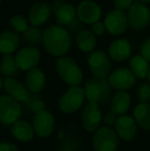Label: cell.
<instances>
[{"label":"cell","mask_w":150,"mask_h":151,"mask_svg":"<svg viewBox=\"0 0 150 151\" xmlns=\"http://www.w3.org/2000/svg\"><path fill=\"white\" fill-rule=\"evenodd\" d=\"M42 43L45 50L54 57H63L69 52L72 44L70 33L62 26H50L43 32Z\"/></svg>","instance_id":"1"},{"label":"cell","mask_w":150,"mask_h":151,"mask_svg":"<svg viewBox=\"0 0 150 151\" xmlns=\"http://www.w3.org/2000/svg\"><path fill=\"white\" fill-rule=\"evenodd\" d=\"M85 99L88 102H94L97 104H105L110 101L112 98V86H110L108 79L93 77L86 81L84 86Z\"/></svg>","instance_id":"2"},{"label":"cell","mask_w":150,"mask_h":151,"mask_svg":"<svg viewBox=\"0 0 150 151\" xmlns=\"http://www.w3.org/2000/svg\"><path fill=\"white\" fill-rule=\"evenodd\" d=\"M56 70L61 79L69 86H79L83 79L81 68L73 59L69 57L63 56L57 59Z\"/></svg>","instance_id":"3"},{"label":"cell","mask_w":150,"mask_h":151,"mask_svg":"<svg viewBox=\"0 0 150 151\" xmlns=\"http://www.w3.org/2000/svg\"><path fill=\"white\" fill-rule=\"evenodd\" d=\"M85 100L84 90L79 86H70L59 100V109L64 114H72L82 107Z\"/></svg>","instance_id":"4"},{"label":"cell","mask_w":150,"mask_h":151,"mask_svg":"<svg viewBox=\"0 0 150 151\" xmlns=\"http://www.w3.org/2000/svg\"><path fill=\"white\" fill-rule=\"evenodd\" d=\"M93 146L95 151H116L119 146V138L112 127L104 125L95 132Z\"/></svg>","instance_id":"5"},{"label":"cell","mask_w":150,"mask_h":151,"mask_svg":"<svg viewBox=\"0 0 150 151\" xmlns=\"http://www.w3.org/2000/svg\"><path fill=\"white\" fill-rule=\"evenodd\" d=\"M22 104L7 95L0 96V122L11 127L21 119Z\"/></svg>","instance_id":"6"},{"label":"cell","mask_w":150,"mask_h":151,"mask_svg":"<svg viewBox=\"0 0 150 151\" xmlns=\"http://www.w3.org/2000/svg\"><path fill=\"white\" fill-rule=\"evenodd\" d=\"M88 65L94 77L96 78L107 79L111 73L110 58L102 50L92 52L88 59Z\"/></svg>","instance_id":"7"},{"label":"cell","mask_w":150,"mask_h":151,"mask_svg":"<svg viewBox=\"0 0 150 151\" xmlns=\"http://www.w3.org/2000/svg\"><path fill=\"white\" fill-rule=\"evenodd\" d=\"M103 120L102 109L100 105L94 102H88L81 112V123L85 131L95 133L101 127Z\"/></svg>","instance_id":"8"},{"label":"cell","mask_w":150,"mask_h":151,"mask_svg":"<svg viewBox=\"0 0 150 151\" xmlns=\"http://www.w3.org/2000/svg\"><path fill=\"white\" fill-rule=\"evenodd\" d=\"M128 26L134 30H142L148 26L150 22V10L145 4L135 2L128 10Z\"/></svg>","instance_id":"9"},{"label":"cell","mask_w":150,"mask_h":151,"mask_svg":"<svg viewBox=\"0 0 150 151\" xmlns=\"http://www.w3.org/2000/svg\"><path fill=\"white\" fill-rule=\"evenodd\" d=\"M56 125L54 114L48 110H43L39 113L34 114L32 120V127L35 135L40 138H47L52 134Z\"/></svg>","instance_id":"10"},{"label":"cell","mask_w":150,"mask_h":151,"mask_svg":"<svg viewBox=\"0 0 150 151\" xmlns=\"http://www.w3.org/2000/svg\"><path fill=\"white\" fill-rule=\"evenodd\" d=\"M76 14L79 22L83 24L93 25L100 21L102 16V9L100 5L92 0L80 2L76 8Z\"/></svg>","instance_id":"11"},{"label":"cell","mask_w":150,"mask_h":151,"mask_svg":"<svg viewBox=\"0 0 150 151\" xmlns=\"http://www.w3.org/2000/svg\"><path fill=\"white\" fill-rule=\"evenodd\" d=\"M3 90L6 95L21 104H28L32 97L27 86L16 78H4Z\"/></svg>","instance_id":"12"},{"label":"cell","mask_w":150,"mask_h":151,"mask_svg":"<svg viewBox=\"0 0 150 151\" xmlns=\"http://www.w3.org/2000/svg\"><path fill=\"white\" fill-rule=\"evenodd\" d=\"M108 81L112 88L118 91H128L133 88L136 82V76L130 69L118 68L111 72L108 77Z\"/></svg>","instance_id":"13"},{"label":"cell","mask_w":150,"mask_h":151,"mask_svg":"<svg viewBox=\"0 0 150 151\" xmlns=\"http://www.w3.org/2000/svg\"><path fill=\"white\" fill-rule=\"evenodd\" d=\"M104 24L106 30L111 35H120L124 33L128 27V17L121 10L113 9L107 14Z\"/></svg>","instance_id":"14"},{"label":"cell","mask_w":150,"mask_h":151,"mask_svg":"<svg viewBox=\"0 0 150 151\" xmlns=\"http://www.w3.org/2000/svg\"><path fill=\"white\" fill-rule=\"evenodd\" d=\"M17 66L22 71H30L31 69L36 68L40 62V52L36 47L28 46L19 50L16 55Z\"/></svg>","instance_id":"15"},{"label":"cell","mask_w":150,"mask_h":151,"mask_svg":"<svg viewBox=\"0 0 150 151\" xmlns=\"http://www.w3.org/2000/svg\"><path fill=\"white\" fill-rule=\"evenodd\" d=\"M114 131L116 132L119 139L128 142L135 138L137 131H138V125L134 117L124 114V115L118 116L115 125H114Z\"/></svg>","instance_id":"16"},{"label":"cell","mask_w":150,"mask_h":151,"mask_svg":"<svg viewBox=\"0 0 150 151\" xmlns=\"http://www.w3.org/2000/svg\"><path fill=\"white\" fill-rule=\"evenodd\" d=\"M50 17V8L45 2H37L30 7L28 12V21L31 26L38 27L47 22Z\"/></svg>","instance_id":"17"},{"label":"cell","mask_w":150,"mask_h":151,"mask_svg":"<svg viewBox=\"0 0 150 151\" xmlns=\"http://www.w3.org/2000/svg\"><path fill=\"white\" fill-rule=\"evenodd\" d=\"M11 136L19 142L26 143L34 138L35 133L32 123L24 119H19L10 127Z\"/></svg>","instance_id":"18"},{"label":"cell","mask_w":150,"mask_h":151,"mask_svg":"<svg viewBox=\"0 0 150 151\" xmlns=\"http://www.w3.org/2000/svg\"><path fill=\"white\" fill-rule=\"evenodd\" d=\"M132 103L131 95L126 91H118L112 96L110 100V111L117 116L124 115L128 111Z\"/></svg>","instance_id":"19"},{"label":"cell","mask_w":150,"mask_h":151,"mask_svg":"<svg viewBox=\"0 0 150 151\" xmlns=\"http://www.w3.org/2000/svg\"><path fill=\"white\" fill-rule=\"evenodd\" d=\"M132 54V45L126 39H116L109 46L110 59L116 62L126 61Z\"/></svg>","instance_id":"20"},{"label":"cell","mask_w":150,"mask_h":151,"mask_svg":"<svg viewBox=\"0 0 150 151\" xmlns=\"http://www.w3.org/2000/svg\"><path fill=\"white\" fill-rule=\"evenodd\" d=\"M45 75L39 68H34L27 72L25 77V86L32 93H40L45 86Z\"/></svg>","instance_id":"21"},{"label":"cell","mask_w":150,"mask_h":151,"mask_svg":"<svg viewBox=\"0 0 150 151\" xmlns=\"http://www.w3.org/2000/svg\"><path fill=\"white\" fill-rule=\"evenodd\" d=\"M20 44V38L14 31L6 30L0 34V52L2 55H11Z\"/></svg>","instance_id":"22"},{"label":"cell","mask_w":150,"mask_h":151,"mask_svg":"<svg viewBox=\"0 0 150 151\" xmlns=\"http://www.w3.org/2000/svg\"><path fill=\"white\" fill-rule=\"evenodd\" d=\"M76 45L81 52H92L97 45V38L88 29L80 30L76 35Z\"/></svg>","instance_id":"23"},{"label":"cell","mask_w":150,"mask_h":151,"mask_svg":"<svg viewBox=\"0 0 150 151\" xmlns=\"http://www.w3.org/2000/svg\"><path fill=\"white\" fill-rule=\"evenodd\" d=\"M56 19L60 26L70 25L77 19L76 8L70 3H63L56 10Z\"/></svg>","instance_id":"24"},{"label":"cell","mask_w":150,"mask_h":151,"mask_svg":"<svg viewBox=\"0 0 150 151\" xmlns=\"http://www.w3.org/2000/svg\"><path fill=\"white\" fill-rule=\"evenodd\" d=\"M134 119L139 127L150 131V104L139 103L134 109Z\"/></svg>","instance_id":"25"},{"label":"cell","mask_w":150,"mask_h":151,"mask_svg":"<svg viewBox=\"0 0 150 151\" xmlns=\"http://www.w3.org/2000/svg\"><path fill=\"white\" fill-rule=\"evenodd\" d=\"M130 70L136 77L141 79L147 78L150 71L149 62L143 58L141 55L134 56L130 60Z\"/></svg>","instance_id":"26"},{"label":"cell","mask_w":150,"mask_h":151,"mask_svg":"<svg viewBox=\"0 0 150 151\" xmlns=\"http://www.w3.org/2000/svg\"><path fill=\"white\" fill-rule=\"evenodd\" d=\"M20 69L16 63V58L12 55H3L0 60V73L4 78H14Z\"/></svg>","instance_id":"27"},{"label":"cell","mask_w":150,"mask_h":151,"mask_svg":"<svg viewBox=\"0 0 150 151\" xmlns=\"http://www.w3.org/2000/svg\"><path fill=\"white\" fill-rule=\"evenodd\" d=\"M9 25L16 33H25L29 28V21L21 14H14L10 18Z\"/></svg>","instance_id":"28"},{"label":"cell","mask_w":150,"mask_h":151,"mask_svg":"<svg viewBox=\"0 0 150 151\" xmlns=\"http://www.w3.org/2000/svg\"><path fill=\"white\" fill-rule=\"evenodd\" d=\"M24 37L27 42H29L31 44H36L42 41L43 34L41 33V31L37 27L30 26L27 29V31L24 33Z\"/></svg>","instance_id":"29"},{"label":"cell","mask_w":150,"mask_h":151,"mask_svg":"<svg viewBox=\"0 0 150 151\" xmlns=\"http://www.w3.org/2000/svg\"><path fill=\"white\" fill-rule=\"evenodd\" d=\"M137 98L140 103H149L150 102V84L142 83L137 90Z\"/></svg>","instance_id":"30"},{"label":"cell","mask_w":150,"mask_h":151,"mask_svg":"<svg viewBox=\"0 0 150 151\" xmlns=\"http://www.w3.org/2000/svg\"><path fill=\"white\" fill-rule=\"evenodd\" d=\"M27 105H28L29 109H30L31 111L34 112V114L39 113V112L45 110V104L40 99H38V98L31 97L30 101H29V103L27 104Z\"/></svg>","instance_id":"31"},{"label":"cell","mask_w":150,"mask_h":151,"mask_svg":"<svg viewBox=\"0 0 150 151\" xmlns=\"http://www.w3.org/2000/svg\"><path fill=\"white\" fill-rule=\"evenodd\" d=\"M133 4H134V0H114V6L116 7V9L121 12L128 10Z\"/></svg>","instance_id":"32"},{"label":"cell","mask_w":150,"mask_h":151,"mask_svg":"<svg viewBox=\"0 0 150 151\" xmlns=\"http://www.w3.org/2000/svg\"><path fill=\"white\" fill-rule=\"evenodd\" d=\"M90 31L95 36H101L104 34V32L106 31V27H105L104 22H97L94 23L93 25H90Z\"/></svg>","instance_id":"33"},{"label":"cell","mask_w":150,"mask_h":151,"mask_svg":"<svg viewBox=\"0 0 150 151\" xmlns=\"http://www.w3.org/2000/svg\"><path fill=\"white\" fill-rule=\"evenodd\" d=\"M118 116L116 115L115 113H113L112 111H109L107 114H105L103 116V122H104L105 127H112L115 125L116 120H117Z\"/></svg>","instance_id":"34"},{"label":"cell","mask_w":150,"mask_h":151,"mask_svg":"<svg viewBox=\"0 0 150 151\" xmlns=\"http://www.w3.org/2000/svg\"><path fill=\"white\" fill-rule=\"evenodd\" d=\"M141 56L147 61L150 62V38L145 40L141 45Z\"/></svg>","instance_id":"35"},{"label":"cell","mask_w":150,"mask_h":151,"mask_svg":"<svg viewBox=\"0 0 150 151\" xmlns=\"http://www.w3.org/2000/svg\"><path fill=\"white\" fill-rule=\"evenodd\" d=\"M0 151H20L18 146L10 142H1L0 143Z\"/></svg>","instance_id":"36"},{"label":"cell","mask_w":150,"mask_h":151,"mask_svg":"<svg viewBox=\"0 0 150 151\" xmlns=\"http://www.w3.org/2000/svg\"><path fill=\"white\" fill-rule=\"evenodd\" d=\"M139 2H141V3H143V4H148V3H150V0H139Z\"/></svg>","instance_id":"37"},{"label":"cell","mask_w":150,"mask_h":151,"mask_svg":"<svg viewBox=\"0 0 150 151\" xmlns=\"http://www.w3.org/2000/svg\"><path fill=\"white\" fill-rule=\"evenodd\" d=\"M2 88H3V79L0 77V91H1Z\"/></svg>","instance_id":"38"},{"label":"cell","mask_w":150,"mask_h":151,"mask_svg":"<svg viewBox=\"0 0 150 151\" xmlns=\"http://www.w3.org/2000/svg\"><path fill=\"white\" fill-rule=\"evenodd\" d=\"M147 78H148V81H149V83H150V71H149V74H148V77H147Z\"/></svg>","instance_id":"39"},{"label":"cell","mask_w":150,"mask_h":151,"mask_svg":"<svg viewBox=\"0 0 150 151\" xmlns=\"http://www.w3.org/2000/svg\"><path fill=\"white\" fill-rule=\"evenodd\" d=\"M78 1H80V2H83V1H88V0H78Z\"/></svg>","instance_id":"40"},{"label":"cell","mask_w":150,"mask_h":151,"mask_svg":"<svg viewBox=\"0 0 150 151\" xmlns=\"http://www.w3.org/2000/svg\"><path fill=\"white\" fill-rule=\"evenodd\" d=\"M1 1H2V0H0V5H1Z\"/></svg>","instance_id":"41"}]
</instances>
